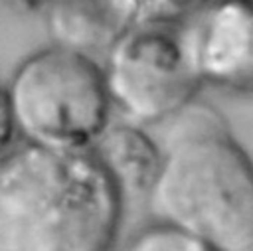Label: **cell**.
<instances>
[{"instance_id":"1","label":"cell","mask_w":253,"mask_h":251,"mask_svg":"<svg viewBox=\"0 0 253 251\" xmlns=\"http://www.w3.org/2000/svg\"><path fill=\"white\" fill-rule=\"evenodd\" d=\"M123 200L93 150L24 140L0 158V251L107 249Z\"/></svg>"},{"instance_id":"2","label":"cell","mask_w":253,"mask_h":251,"mask_svg":"<svg viewBox=\"0 0 253 251\" xmlns=\"http://www.w3.org/2000/svg\"><path fill=\"white\" fill-rule=\"evenodd\" d=\"M148 204L208 251H253V160L215 109L192 101L172 117Z\"/></svg>"},{"instance_id":"3","label":"cell","mask_w":253,"mask_h":251,"mask_svg":"<svg viewBox=\"0 0 253 251\" xmlns=\"http://www.w3.org/2000/svg\"><path fill=\"white\" fill-rule=\"evenodd\" d=\"M6 91L18 134L32 144L91 150L111 125L113 101L103 65L63 43L24 57Z\"/></svg>"},{"instance_id":"4","label":"cell","mask_w":253,"mask_h":251,"mask_svg":"<svg viewBox=\"0 0 253 251\" xmlns=\"http://www.w3.org/2000/svg\"><path fill=\"white\" fill-rule=\"evenodd\" d=\"M182 22H138L105 53L113 107L136 125L172 119L194 101L202 79L188 53Z\"/></svg>"},{"instance_id":"5","label":"cell","mask_w":253,"mask_h":251,"mask_svg":"<svg viewBox=\"0 0 253 251\" xmlns=\"http://www.w3.org/2000/svg\"><path fill=\"white\" fill-rule=\"evenodd\" d=\"M180 26L202 83L253 95V0L200 2Z\"/></svg>"},{"instance_id":"6","label":"cell","mask_w":253,"mask_h":251,"mask_svg":"<svg viewBox=\"0 0 253 251\" xmlns=\"http://www.w3.org/2000/svg\"><path fill=\"white\" fill-rule=\"evenodd\" d=\"M138 0H53L49 28L55 43L95 57L136 24Z\"/></svg>"},{"instance_id":"7","label":"cell","mask_w":253,"mask_h":251,"mask_svg":"<svg viewBox=\"0 0 253 251\" xmlns=\"http://www.w3.org/2000/svg\"><path fill=\"white\" fill-rule=\"evenodd\" d=\"M91 150L123 198H148L162 166V150L142 130V125H109Z\"/></svg>"},{"instance_id":"8","label":"cell","mask_w":253,"mask_h":251,"mask_svg":"<svg viewBox=\"0 0 253 251\" xmlns=\"http://www.w3.org/2000/svg\"><path fill=\"white\" fill-rule=\"evenodd\" d=\"M132 249H154V251H208V247L184 227L158 219L144 227L132 241Z\"/></svg>"},{"instance_id":"9","label":"cell","mask_w":253,"mask_h":251,"mask_svg":"<svg viewBox=\"0 0 253 251\" xmlns=\"http://www.w3.org/2000/svg\"><path fill=\"white\" fill-rule=\"evenodd\" d=\"M18 136L20 134H18V128H16L14 115H12L6 85H0V158H4L16 146Z\"/></svg>"}]
</instances>
